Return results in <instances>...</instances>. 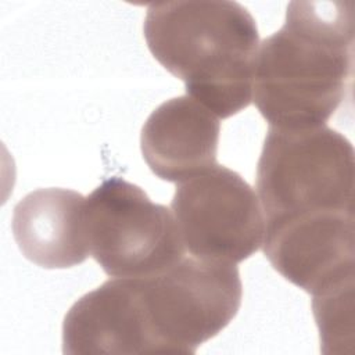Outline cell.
Returning a JSON list of instances; mask_svg holds the SVG:
<instances>
[{
	"mask_svg": "<svg viewBox=\"0 0 355 355\" xmlns=\"http://www.w3.org/2000/svg\"><path fill=\"white\" fill-rule=\"evenodd\" d=\"M354 3L291 1L258 49L252 101L277 129L323 126L351 87Z\"/></svg>",
	"mask_w": 355,
	"mask_h": 355,
	"instance_id": "6da1fadb",
	"label": "cell"
},
{
	"mask_svg": "<svg viewBox=\"0 0 355 355\" xmlns=\"http://www.w3.org/2000/svg\"><path fill=\"white\" fill-rule=\"evenodd\" d=\"M143 35L153 57L184 82L186 93L218 118H229L252 100L259 33L237 1L150 4Z\"/></svg>",
	"mask_w": 355,
	"mask_h": 355,
	"instance_id": "7a4b0ae2",
	"label": "cell"
},
{
	"mask_svg": "<svg viewBox=\"0 0 355 355\" xmlns=\"http://www.w3.org/2000/svg\"><path fill=\"white\" fill-rule=\"evenodd\" d=\"M123 279L139 354H193L220 333L241 305L234 263L184 255L161 272Z\"/></svg>",
	"mask_w": 355,
	"mask_h": 355,
	"instance_id": "3957f363",
	"label": "cell"
},
{
	"mask_svg": "<svg viewBox=\"0 0 355 355\" xmlns=\"http://www.w3.org/2000/svg\"><path fill=\"white\" fill-rule=\"evenodd\" d=\"M354 147L323 125L269 128L255 186L265 227L336 212L354 214Z\"/></svg>",
	"mask_w": 355,
	"mask_h": 355,
	"instance_id": "277c9868",
	"label": "cell"
},
{
	"mask_svg": "<svg viewBox=\"0 0 355 355\" xmlns=\"http://www.w3.org/2000/svg\"><path fill=\"white\" fill-rule=\"evenodd\" d=\"M85 227L90 255L111 277L148 276L186 255L172 211L116 176L86 197Z\"/></svg>",
	"mask_w": 355,
	"mask_h": 355,
	"instance_id": "5b68a950",
	"label": "cell"
},
{
	"mask_svg": "<svg viewBox=\"0 0 355 355\" xmlns=\"http://www.w3.org/2000/svg\"><path fill=\"white\" fill-rule=\"evenodd\" d=\"M171 211L193 257L239 263L263 243L265 218L254 189L234 171L214 164L179 182Z\"/></svg>",
	"mask_w": 355,
	"mask_h": 355,
	"instance_id": "8992f818",
	"label": "cell"
},
{
	"mask_svg": "<svg viewBox=\"0 0 355 355\" xmlns=\"http://www.w3.org/2000/svg\"><path fill=\"white\" fill-rule=\"evenodd\" d=\"M354 220L336 212L268 226L263 254L287 282L319 294L354 280Z\"/></svg>",
	"mask_w": 355,
	"mask_h": 355,
	"instance_id": "52a82bcc",
	"label": "cell"
},
{
	"mask_svg": "<svg viewBox=\"0 0 355 355\" xmlns=\"http://www.w3.org/2000/svg\"><path fill=\"white\" fill-rule=\"evenodd\" d=\"M220 122L190 96L159 104L140 133L143 159L166 182H183L216 164Z\"/></svg>",
	"mask_w": 355,
	"mask_h": 355,
	"instance_id": "ba28073f",
	"label": "cell"
},
{
	"mask_svg": "<svg viewBox=\"0 0 355 355\" xmlns=\"http://www.w3.org/2000/svg\"><path fill=\"white\" fill-rule=\"evenodd\" d=\"M86 197L61 187L37 189L17 202L11 229L22 255L44 269L80 265L90 255L85 227Z\"/></svg>",
	"mask_w": 355,
	"mask_h": 355,
	"instance_id": "9c48e42d",
	"label": "cell"
},
{
	"mask_svg": "<svg viewBox=\"0 0 355 355\" xmlns=\"http://www.w3.org/2000/svg\"><path fill=\"white\" fill-rule=\"evenodd\" d=\"M354 280L312 295V312L319 329L320 351L343 354L354 337Z\"/></svg>",
	"mask_w": 355,
	"mask_h": 355,
	"instance_id": "30bf717a",
	"label": "cell"
}]
</instances>
